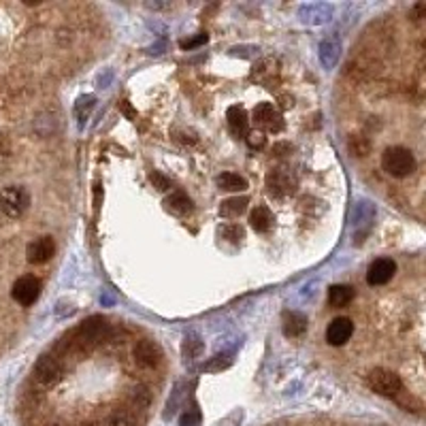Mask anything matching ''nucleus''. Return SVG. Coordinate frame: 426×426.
Listing matches in <instances>:
<instances>
[{
  "instance_id": "obj_1",
  "label": "nucleus",
  "mask_w": 426,
  "mask_h": 426,
  "mask_svg": "<svg viewBox=\"0 0 426 426\" xmlns=\"http://www.w3.org/2000/svg\"><path fill=\"white\" fill-rule=\"evenodd\" d=\"M382 168L386 170L390 177L401 179V177L411 175L414 170H416V158H414V154L409 150L394 145V148H388L382 154Z\"/></svg>"
},
{
  "instance_id": "obj_2",
  "label": "nucleus",
  "mask_w": 426,
  "mask_h": 426,
  "mask_svg": "<svg viewBox=\"0 0 426 426\" xmlns=\"http://www.w3.org/2000/svg\"><path fill=\"white\" fill-rule=\"evenodd\" d=\"M111 330H113V326L109 324V320H105L103 316H92V318H85V320L75 328V335H77L90 350H94V346L100 344V341H109Z\"/></svg>"
},
{
  "instance_id": "obj_3",
  "label": "nucleus",
  "mask_w": 426,
  "mask_h": 426,
  "mask_svg": "<svg viewBox=\"0 0 426 426\" xmlns=\"http://www.w3.org/2000/svg\"><path fill=\"white\" fill-rule=\"evenodd\" d=\"M366 384L373 392L382 394V396H388V399H396L401 392H403V382L401 378L396 375L394 371H388V369H373L371 373L366 378Z\"/></svg>"
},
{
  "instance_id": "obj_4",
  "label": "nucleus",
  "mask_w": 426,
  "mask_h": 426,
  "mask_svg": "<svg viewBox=\"0 0 426 426\" xmlns=\"http://www.w3.org/2000/svg\"><path fill=\"white\" fill-rule=\"evenodd\" d=\"M28 205H30V196L19 186H9L0 192V211L9 218H19Z\"/></svg>"
},
{
  "instance_id": "obj_5",
  "label": "nucleus",
  "mask_w": 426,
  "mask_h": 426,
  "mask_svg": "<svg viewBox=\"0 0 426 426\" xmlns=\"http://www.w3.org/2000/svg\"><path fill=\"white\" fill-rule=\"evenodd\" d=\"M132 358L134 362L141 366V369H145V371H152V369H158L162 364V350L160 346L156 344V341L152 339H141L139 344L134 346V352H132Z\"/></svg>"
},
{
  "instance_id": "obj_6",
  "label": "nucleus",
  "mask_w": 426,
  "mask_h": 426,
  "mask_svg": "<svg viewBox=\"0 0 426 426\" xmlns=\"http://www.w3.org/2000/svg\"><path fill=\"white\" fill-rule=\"evenodd\" d=\"M33 375H35V380H37L41 386L51 388V386H55V384L60 382V378H62V366H60V362L55 360L53 356H41V358L37 360V364H35Z\"/></svg>"
},
{
  "instance_id": "obj_7",
  "label": "nucleus",
  "mask_w": 426,
  "mask_h": 426,
  "mask_svg": "<svg viewBox=\"0 0 426 426\" xmlns=\"http://www.w3.org/2000/svg\"><path fill=\"white\" fill-rule=\"evenodd\" d=\"M11 294L21 307H30L41 294V281L33 275H24L13 283Z\"/></svg>"
},
{
  "instance_id": "obj_8",
  "label": "nucleus",
  "mask_w": 426,
  "mask_h": 426,
  "mask_svg": "<svg viewBox=\"0 0 426 426\" xmlns=\"http://www.w3.org/2000/svg\"><path fill=\"white\" fill-rule=\"evenodd\" d=\"M267 190L275 198H283L296 190V179L290 170L286 168H275L271 170V175L267 177Z\"/></svg>"
},
{
  "instance_id": "obj_9",
  "label": "nucleus",
  "mask_w": 426,
  "mask_h": 426,
  "mask_svg": "<svg viewBox=\"0 0 426 426\" xmlns=\"http://www.w3.org/2000/svg\"><path fill=\"white\" fill-rule=\"evenodd\" d=\"M354 335V322L350 318H335L328 328H326V341H328V346H346L350 337Z\"/></svg>"
},
{
  "instance_id": "obj_10",
  "label": "nucleus",
  "mask_w": 426,
  "mask_h": 426,
  "mask_svg": "<svg viewBox=\"0 0 426 426\" xmlns=\"http://www.w3.org/2000/svg\"><path fill=\"white\" fill-rule=\"evenodd\" d=\"M53 254H55V243L51 237H39L35 239L30 245H28L26 249V258L30 265H43L47 260L53 258Z\"/></svg>"
},
{
  "instance_id": "obj_11",
  "label": "nucleus",
  "mask_w": 426,
  "mask_h": 426,
  "mask_svg": "<svg viewBox=\"0 0 426 426\" xmlns=\"http://www.w3.org/2000/svg\"><path fill=\"white\" fill-rule=\"evenodd\" d=\"M251 118H254L256 124H258V126H265V128L271 130V132H279L281 126H283L281 116L275 111V107H273L271 103H260L258 107L254 109Z\"/></svg>"
},
{
  "instance_id": "obj_12",
  "label": "nucleus",
  "mask_w": 426,
  "mask_h": 426,
  "mask_svg": "<svg viewBox=\"0 0 426 426\" xmlns=\"http://www.w3.org/2000/svg\"><path fill=\"white\" fill-rule=\"evenodd\" d=\"M396 273V265L394 260L390 258H378L371 267H369V273H366V281L371 283V286H384L388 283Z\"/></svg>"
},
{
  "instance_id": "obj_13",
  "label": "nucleus",
  "mask_w": 426,
  "mask_h": 426,
  "mask_svg": "<svg viewBox=\"0 0 426 426\" xmlns=\"http://www.w3.org/2000/svg\"><path fill=\"white\" fill-rule=\"evenodd\" d=\"M281 322H283V335L290 339H296L307 330V318L301 311H283Z\"/></svg>"
},
{
  "instance_id": "obj_14",
  "label": "nucleus",
  "mask_w": 426,
  "mask_h": 426,
  "mask_svg": "<svg viewBox=\"0 0 426 426\" xmlns=\"http://www.w3.org/2000/svg\"><path fill=\"white\" fill-rule=\"evenodd\" d=\"M273 222H275V215L269 207L265 205H258V207H254L251 213H249V224H251V229L256 233H267L273 229Z\"/></svg>"
},
{
  "instance_id": "obj_15",
  "label": "nucleus",
  "mask_w": 426,
  "mask_h": 426,
  "mask_svg": "<svg viewBox=\"0 0 426 426\" xmlns=\"http://www.w3.org/2000/svg\"><path fill=\"white\" fill-rule=\"evenodd\" d=\"M164 209L175 215H188L194 209V203L190 201V196L186 192H173L164 201Z\"/></svg>"
},
{
  "instance_id": "obj_16",
  "label": "nucleus",
  "mask_w": 426,
  "mask_h": 426,
  "mask_svg": "<svg viewBox=\"0 0 426 426\" xmlns=\"http://www.w3.org/2000/svg\"><path fill=\"white\" fill-rule=\"evenodd\" d=\"M229 126H231V130L235 132V134H239V136H243L245 134V130H247V124H249V116H247V111L243 109V107H231L229 109Z\"/></svg>"
},
{
  "instance_id": "obj_17",
  "label": "nucleus",
  "mask_w": 426,
  "mask_h": 426,
  "mask_svg": "<svg viewBox=\"0 0 426 426\" xmlns=\"http://www.w3.org/2000/svg\"><path fill=\"white\" fill-rule=\"evenodd\" d=\"M352 299H354V288L344 286V283L330 286V290H328V303L332 307H346L348 303H352Z\"/></svg>"
},
{
  "instance_id": "obj_18",
  "label": "nucleus",
  "mask_w": 426,
  "mask_h": 426,
  "mask_svg": "<svg viewBox=\"0 0 426 426\" xmlns=\"http://www.w3.org/2000/svg\"><path fill=\"white\" fill-rule=\"evenodd\" d=\"M249 205V198L247 196H237V198H226V201L222 203L220 207V213L224 218H237L241 215Z\"/></svg>"
},
{
  "instance_id": "obj_19",
  "label": "nucleus",
  "mask_w": 426,
  "mask_h": 426,
  "mask_svg": "<svg viewBox=\"0 0 426 426\" xmlns=\"http://www.w3.org/2000/svg\"><path fill=\"white\" fill-rule=\"evenodd\" d=\"M218 186L226 192H243L247 188V181L237 173H222L218 175Z\"/></svg>"
},
{
  "instance_id": "obj_20",
  "label": "nucleus",
  "mask_w": 426,
  "mask_h": 426,
  "mask_svg": "<svg viewBox=\"0 0 426 426\" xmlns=\"http://www.w3.org/2000/svg\"><path fill=\"white\" fill-rule=\"evenodd\" d=\"M154 401V394L148 386H136L132 392H130V403L136 407V409H148Z\"/></svg>"
},
{
  "instance_id": "obj_21",
  "label": "nucleus",
  "mask_w": 426,
  "mask_h": 426,
  "mask_svg": "<svg viewBox=\"0 0 426 426\" xmlns=\"http://www.w3.org/2000/svg\"><path fill=\"white\" fill-rule=\"evenodd\" d=\"M320 58L324 62V66H332L339 58V45L335 41H324L322 47H320Z\"/></svg>"
},
{
  "instance_id": "obj_22",
  "label": "nucleus",
  "mask_w": 426,
  "mask_h": 426,
  "mask_svg": "<svg viewBox=\"0 0 426 426\" xmlns=\"http://www.w3.org/2000/svg\"><path fill=\"white\" fill-rule=\"evenodd\" d=\"M231 364H233V354H220V356L211 358L203 369L209 373H218V371H226Z\"/></svg>"
},
{
  "instance_id": "obj_23",
  "label": "nucleus",
  "mask_w": 426,
  "mask_h": 426,
  "mask_svg": "<svg viewBox=\"0 0 426 426\" xmlns=\"http://www.w3.org/2000/svg\"><path fill=\"white\" fill-rule=\"evenodd\" d=\"M201 407L198 405H190L184 414H181V420H179V426H201Z\"/></svg>"
},
{
  "instance_id": "obj_24",
  "label": "nucleus",
  "mask_w": 426,
  "mask_h": 426,
  "mask_svg": "<svg viewBox=\"0 0 426 426\" xmlns=\"http://www.w3.org/2000/svg\"><path fill=\"white\" fill-rule=\"evenodd\" d=\"M203 352V344H201V339H196V337H188L184 341V354L188 360H194L198 354Z\"/></svg>"
},
{
  "instance_id": "obj_25",
  "label": "nucleus",
  "mask_w": 426,
  "mask_h": 426,
  "mask_svg": "<svg viewBox=\"0 0 426 426\" xmlns=\"http://www.w3.org/2000/svg\"><path fill=\"white\" fill-rule=\"evenodd\" d=\"M105 426H132V418L128 411L124 409H118V411H113L109 418H107V424Z\"/></svg>"
},
{
  "instance_id": "obj_26",
  "label": "nucleus",
  "mask_w": 426,
  "mask_h": 426,
  "mask_svg": "<svg viewBox=\"0 0 426 426\" xmlns=\"http://www.w3.org/2000/svg\"><path fill=\"white\" fill-rule=\"evenodd\" d=\"M222 237L229 239V241H241L243 239V229L237 224H229V226H222Z\"/></svg>"
},
{
  "instance_id": "obj_27",
  "label": "nucleus",
  "mask_w": 426,
  "mask_h": 426,
  "mask_svg": "<svg viewBox=\"0 0 426 426\" xmlns=\"http://www.w3.org/2000/svg\"><path fill=\"white\" fill-rule=\"evenodd\" d=\"M94 107V96H81L79 100H77V116L79 118H85V113H88L90 109Z\"/></svg>"
},
{
  "instance_id": "obj_28",
  "label": "nucleus",
  "mask_w": 426,
  "mask_h": 426,
  "mask_svg": "<svg viewBox=\"0 0 426 426\" xmlns=\"http://www.w3.org/2000/svg\"><path fill=\"white\" fill-rule=\"evenodd\" d=\"M150 179H152V184H154V188L156 190H160V192H166L168 188H170V181L164 177V175H160L158 170H152V175H150Z\"/></svg>"
},
{
  "instance_id": "obj_29",
  "label": "nucleus",
  "mask_w": 426,
  "mask_h": 426,
  "mask_svg": "<svg viewBox=\"0 0 426 426\" xmlns=\"http://www.w3.org/2000/svg\"><path fill=\"white\" fill-rule=\"evenodd\" d=\"M203 43H207V35H201V37H194V39L181 41L179 45H181L184 49H194V47H198V45H203Z\"/></svg>"
},
{
  "instance_id": "obj_30",
  "label": "nucleus",
  "mask_w": 426,
  "mask_h": 426,
  "mask_svg": "<svg viewBox=\"0 0 426 426\" xmlns=\"http://www.w3.org/2000/svg\"><path fill=\"white\" fill-rule=\"evenodd\" d=\"M247 143H249L251 148H263V145H265V136H263L260 132H251V134L247 136Z\"/></svg>"
},
{
  "instance_id": "obj_31",
  "label": "nucleus",
  "mask_w": 426,
  "mask_h": 426,
  "mask_svg": "<svg viewBox=\"0 0 426 426\" xmlns=\"http://www.w3.org/2000/svg\"><path fill=\"white\" fill-rule=\"evenodd\" d=\"M292 150V145L290 143H277L275 148H273V152L277 154V156H288L286 152H290Z\"/></svg>"
},
{
  "instance_id": "obj_32",
  "label": "nucleus",
  "mask_w": 426,
  "mask_h": 426,
  "mask_svg": "<svg viewBox=\"0 0 426 426\" xmlns=\"http://www.w3.org/2000/svg\"><path fill=\"white\" fill-rule=\"evenodd\" d=\"M414 17H426V5H416L414 7Z\"/></svg>"
}]
</instances>
